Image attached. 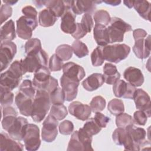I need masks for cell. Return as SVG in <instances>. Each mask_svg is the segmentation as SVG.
Here are the masks:
<instances>
[{
  "instance_id": "obj_1",
  "label": "cell",
  "mask_w": 151,
  "mask_h": 151,
  "mask_svg": "<svg viewBox=\"0 0 151 151\" xmlns=\"http://www.w3.org/2000/svg\"><path fill=\"white\" fill-rule=\"evenodd\" d=\"M49 93L42 90H37L33 100L31 116L35 122H41L47 115L50 107Z\"/></svg>"
},
{
  "instance_id": "obj_2",
  "label": "cell",
  "mask_w": 151,
  "mask_h": 151,
  "mask_svg": "<svg viewBox=\"0 0 151 151\" xmlns=\"http://www.w3.org/2000/svg\"><path fill=\"white\" fill-rule=\"evenodd\" d=\"M32 83L37 90H45L49 94L58 87V81L51 76L47 66H41L34 72Z\"/></svg>"
},
{
  "instance_id": "obj_3",
  "label": "cell",
  "mask_w": 151,
  "mask_h": 151,
  "mask_svg": "<svg viewBox=\"0 0 151 151\" xmlns=\"http://www.w3.org/2000/svg\"><path fill=\"white\" fill-rule=\"evenodd\" d=\"M104 60L110 63H118L127 57L130 47L125 44H116L101 47Z\"/></svg>"
},
{
  "instance_id": "obj_4",
  "label": "cell",
  "mask_w": 151,
  "mask_h": 151,
  "mask_svg": "<svg viewBox=\"0 0 151 151\" xmlns=\"http://www.w3.org/2000/svg\"><path fill=\"white\" fill-rule=\"evenodd\" d=\"M110 24V25L107 28L110 38V43L123 42L124 33L132 30L130 24L118 17L111 18Z\"/></svg>"
},
{
  "instance_id": "obj_5",
  "label": "cell",
  "mask_w": 151,
  "mask_h": 151,
  "mask_svg": "<svg viewBox=\"0 0 151 151\" xmlns=\"http://www.w3.org/2000/svg\"><path fill=\"white\" fill-rule=\"evenodd\" d=\"M48 56L47 52L41 50L35 54H27L25 58L21 59V63L25 72L34 73L41 66H47Z\"/></svg>"
},
{
  "instance_id": "obj_6",
  "label": "cell",
  "mask_w": 151,
  "mask_h": 151,
  "mask_svg": "<svg viewBox=\"0 0 151 151\" xmlns=\"http://www.w3.org/2000/svg\"><path fill=\"white\" fill-rule=\"evenodd\" d=\"M38 26V18L21 16L17 20V33L23 40H29L32 31Z\"/></svg>"
},
{
  "instance_id": "obj_7",
  "label": "cell",
  "mask_w": 151,
  "mask_h": 151,
  "mask_svg": "<svg viewBox=\"0 0 151 151\" xmlns=\"http://www.w3.org/2000/svg\"><path fill=\"white\" fill-rule=\"evenodd\" d=\"M23 140L27 150H38L41 145L39 127L35 124H28Z\"/></svg>"
},
{
  "instance_id": "obj_8",
  "label": "cell",
  "mask_w": 151,
  "mask_h": 151,
  "mask_svg": "<svg viewBox=\"0 0 151 151\" xmlns=\"http://www.w3.org/2000/svg\"><path fill=\"white\" fill-rule=\"evenodd\" d=\"M17 53L16 44L10 41H4L0 45L1 71L6 69Z\"/></svg>"
},
{
  "instance_id": "obj_9",
  "label": "cell",
  "mask_w": 151,
  "mask_h": 151,
  "mask_svg": "<svg viewBox=\"0 0 151 151\" xmlns=\"http://www.w3.org/2000/svg\"><path fill=\"white\" fill-rule=\"evenodd\" d=\"M58 120L50 113L42 123L41 132L42 140L50 143L55 139L58 134Z\"/></svg>"
},
{
  "instance_id": "obj_10",
  "label": "cell",
  "mask_w": 151,
  "mask_h": 151,
  "mask_svg": "<svg viewBox=\"0 0 151 151\" xmlns=\"http://www.w3.org/2000/svg\"><path fill=\"white\" fill-rule=\"evenodd\" d=\"M125 130L131 137L137 150H142L143 147L146 146L147 145H150V142L146 140V132L144 129L131 124L127 126Z\"/></svg>"
},
{
  "instance_id": "obj_11",
  "label": "cell",
  "mask_w": 151,
  "mask_h": 151,
  "mask_svg": "<svg viewBox=\"0 0 151 151\" xmlns=\"http://www.w3.org/2000/svg\"><path fill=\"white\" fill-rule=\"evenodd\" d=\"M136 91V87L123 80H117L113 87V93L118 98L133 99Z\"/></svg>"
},
{
  "instance_id": "obj_12",
  "label": "cell",
  "mask_w": 151,
  "mask_h": 151,
  "mask_svg": "<svg viewBox=\"0 0 151 151\" xmlns=\"http://www.w3.org/2000/svg\"><path fill=\"white\" fill-rule=\"evenodd\" d=\"M28 122L27 119L19 116L17 117L12 126L7 131L8 134L14 139L18 141L23 140L25 134Z\"/></svg>"
},
{
  "instance_id": "obj_13",
  "label": "cell",
  "mask_w": 151,
  "mask_h": 151,
  "mask_svg": "<svg viewBox=\"0 0 151 151\" xmlns=\"http://www.w3.org/2000/svg\"><path fill=\"white\" fill-rule=\"evenodd\" d=\"M60 84L64 92L66 101H71L76 99L78 93L79 81L70 79L63 74L60 78Z\"/></svg>"
},
{
  "instance_id": "obj_14",
  "label": "cell",
  "mask_w": 151,
  "mask_h": 151,
  "mask_svg": "<svg viewBox=\"0 0 151 151\" xmlns=\"http://www.w3.org/2000/svg\"><path fill=\"white\" fill-rule=\"evenodd\" d=\"M136 107L140 110L143 111L148 117L151 116L150 113V98L147 93L141 88L136 89L133 99Z\"/></svg>"
},
{
  "instance_id": "obj_15",
  "label": "cell",
  "mask_w": 151,
  "mask_h": 151,
  "mask_svg": "<svg viewBox=\"0 0 151 151\" xmlns=\"http://www.w3.org/2000/svg\"><path fill=\"white\" fill-rule=\"evenodd\" d=\"M68 111L77 119L84 121L89 119L92 111L90 106L76 101L70 104Z\"/></svg>"
},
{
  "instance_id": "obj_16",
  "label": "cell",
  "mask_w": 151,
  "mask_h": 151,
  "mask_svg": "<svg viewBox=\"0 0 151 151\" xmlns=\"http://www.w3.org/2000/svg\"><path fill=\"white\" fill-rule=\"evenodd\" d=\"M63 74L68 78L79 81L86 76L84 69L81 65L73 62H68L63 65Z\"/></svg>"
},
{
  "instance_id": "obj_17",
  "label": "cell",
  "mask_w": 151,
  "mask_h": 151,
  "mask_svg": "<svg viewBox=\"0 0 151 151\" xmlns=\"http://www.w3.org/2000/svg\"><path fill=\"white\" fill-rule=\"evenodd\" d=\"M41 3L42 6L44 5L47 8L50 9L58 18L61 17L67 8L71 7L72 1L47 0L41 1Z\"/></svg>"
},
{
  "instance_id": "obj_18",
  "label": "cell",
  "mask_w": 151,
  "mask_h": 151,
  "mask_svg": "<svg viewBox=\"0 0 151 151\" xmlns=\"http://www.w3.org/2000/svg\"><path fill=\"white\" fill-rule=\"evenodd\" d=\"M76 14L72 11L71 8H67L61 19V29L66 34H72L76 29Z\"/></svg>"
},
{
  "instance_id": "obj_19",
  "label": "cell",
  "mask_w": 151,
  "mask_h": 151,
  "mask_svg": "<svg viewBox=\"0 0 151 151\" xmlns=\"http://www.w3.org/2000/svg\"><path fill=\"white\" fill-rule=\"evenodd\" d=\"M133 51L139 59L147 58L150 53V35H149L145 38L136 40Z\"/></svg>"
},
{
  "instance_id": "obj_20",
  "label": "cell",
  "mask_w": 151,
  "mask_h": 151,
  "mask_svg": "<svg viewBox=\"0 0 151 151\" xmlns=\"http://www.w3.org/2000/svg\"><path fill=\"white\" fill-rule=\"evenodd\" d=\"M15 102L21 114L27 117L31 116L33 103L32 99L19 91L15 96Z\"/></svg>"
},
{
  "instance_id": "obj_21",
  "label": "cell",
  "mask_w": 151,
  "mask_h": 151,
  "mask_svg": "<svg viewBox=\"0 0 151 151\" xmlns=\"http://www.w3.org/2000/svg\"><path fill=\"white\" fill-rule=\"evenodd\" d=\"M123 76L129 83L134 87L141 86L144 82V76L142 71L134 67L127 68L123 73Z\"/></svg>"
},
{
  "instance_id": "obj_22",
  "label": "cell",
  "mask_w": 151,
  "mask_h": 151,
  "mask_svg": "<svg viewBox=\"0 0 151 151\" xmlns=\"http://www.w3.org/2000/svg\"><path fill=\"white\" fill-rule=\"evenodd\" d=\"M96 5L94 1H72L71 9L76 15L90 14L96 8Z\"/></svg>"
},
{
  "instance_id": "obj_23",
  "label": "cell",
  "mask_w": 151,
  "mask_h": 151,
  "mask_svg": "<svg viewBox=\"0 0 151 151\" xmlns=\"http://www.w3.org/2000/svg\"><path fill=\"white\" fill-rule=\"evenodd\" d=\"M104 83L103 75L101 73H93L87 77L82 82L83 88L88 91L96 90Z\"/></svg>"
},
{
  "instance_id": "obj_24",
  "label": "cell",
  "mask_w": 151,
  "mask_h": 151,
  "mask_svg": "<svg viewBox=\"0 0 151 151\" xmlns=\"http://www.w3.org/2000/svg\"><path fill=\"white\" fill-rule=\"evenodd\" d=\"M0 150H22L23 145L20 142H16L9 134L1 132L0 136Z\"/></svg>"
},
{
  "instance_id": "obj_25",
  "label": "cell",
  "mask_w": 151,
  "mask_h": 151,
  "mask_svg": "<svg viewBox=\"0 0 151 151\" xmlns=\"http://www.w3.org/2000/svg\"><path fill=\"white\" fill-rule=\"evenodd\" d=\"M103 71L104 82L107 84H114L120 78V74L117 71L116 66L111 63H106L103 68Z\"/></svg>"
},
{
  "instance_id": "obj_26",
  "label": "cell",
  "mask_w": 151,
  "mask_h": 151,
  "mask_svg": "<svg viewBox=\"0 0 151 151\" xmlns=\"http://www.w3.org/2000/svg\"><path fill=\"white\" fill-rule=\"evenodd\" d=\"M94 38L99 46H106L110 43V38L106 26L96 24L93 29Z\"/></svg>"
},
{
  "instance_id": "obj_27",
  "label": "cell",
  "mask_w": 151,
  "mask_h": 151,
  "mask_svg": "<svg viewBox=\"0 0 151 151\" xmlns=\"http://www.w3.org/2000/svg\"><path fill=\"white\" fill-rule=\"evenodd\" d=\"M2 126L5 130L8 131L12 126L17 117V111L14 107L9 106L4 107V109H2Z\"/></svg>"
},
{
  "instance_id": "obj_28",
  "label": "cell",
  "mask_w": 151,
  "mask_h": 151,
  "mask_svg": "<svg viewBox=\"0 0 151 151\" xmlns=\"http://www.w3.org/2000/svg\"><path fill=\"white\" fill-rule=\"evenodd\" d=\"M16 37V32L14 22L12 19H9L4 24L1 28L0 38L1 42L6 41H12Z\"/></svg>"
},
{
  "instance_id": "obj_29",
  "label": "cell",
  "mask_w": 151,
  "mask_h": 151,
  "mask_svg": "<svg viewBox=\"0 0 151 151\" xmlns=\"http://www.w3.org/2000/svg\"><path fill=\"white\" fill-rule=\"evenodd\" d=\"M21 80L7 70L1 74V86L12 91L19 85Z\"/></svg>"
},
{
  "instance_id": "obj_30",
  "label": "cell",
  "mask_w": 151,
  "mask_h": 151,
  "mask_svg": "<svg viewBox=\"0 0 151 151\" xmlns=\"http://www.w3.org/2000/svg\"><path fill=\"white\" fill-rule=\"evenodd\" d=\"M57 20V17L48 8L41 11L38 15L39 24L43 27H49L54 25Z\"/></svg>"
},
{
  "instance_id": "obj_31",
  "label": "cell",
  "mask_w": 151,
  "mask_h": 151,
  "mask_svg": "<svg viewBox=\"0 0 151 151\" xmlns=\"http://www.w3.org/2000/svg\"><path fill=\"white\" fill-rule=\"evenodd\" d=\"M133 7L139 15L145 20L150 21L151 5L147 1H134Z\"/></svg>"
},
{
  "instance_id": "obj_32",
  "label": "cell",
  "mask_w": 151,
  "mask_h": 151,
  "mask_svg": "<svg viewBox=\"0 0 151 151\" xmlns=\"http://www.w3.org/2000/svg\"><path fill=\"white\" fill-rule=\"evenodd\" d=\"M108 110L114 116H117L124 111V106L123 101L118 99L111 100L107 106Z\"/></svg>"
},
{
  "instance_id": "obj_33",
  "label": "cell",
  "mask_w": 151,
  "mask_h": 151,
  "mask_svg": "<svg viewBox=\"0 0 151 151\" xmlns=\"http://www.w3.org/2000/svg\"><path fill=\"white\" fill-rule=\"evenodd\" d=\"M24 48L27 55L37 53L42 50L41 41L36 38H30L25 42Z\"/></svg>"
},
{
  "instance_id": "obj_34",
  "label": "cell",
  "mask_w": 151,
  "mask_h": 151,
  "mask_svg": "<svg viewBox=\"0 0 151 151\" xmlns=\"http://www.w3.org/2000/svg\"><path fill=\"white\" fill-rule=\"evenodd\" d=\"M73 49L68 44H61L55 50V54L62 60L68 61L73 55Z\"/></svg>"
},
{
  "instance_id": "obj_35",
  "label": "cell",
  "mask_w": 151,
  "mask_h": 151,
  "mask_svg": "<svg viewBox=\"0 0 151 151\" xmlns=\"http://www.w3.org/2000/svg\"><path fill=\"white\" fill-rule=\"evenodd\" d=\"M32 82L29 79L24 80L19 87V91L25 96L34 99L35 91Z\"/></svg>"
},
{
  "instance_id": "obj_36",
  "label": "cell",
  "mask_w": 151,
  "mask_h": 151,
  "mask_svg": "<svg viewBox=\"0 0 151 151\" xmlns=\"http://www.w3.org/2000/svg\"><path fill=\"white\" fill-rule=\"evenodd\" d=\"M50 114L57 120H61L67 116L68 112L66 107L63 104H58L52 105Z\"/></svg>"
},
{
  "instance_id": "obj_37",
  "label": "cell",
  "mask_w": 151,
  "mask_h": 151,
  "mask_svg": "<svg viewBox=\"0 0 151 151\" xmlns=\"http://www.w3.org/2000/svg\"><path fill=\"white\" fill-rule=\"evenodd\" d=\"M73 51L78 58H83L88 54V49L87 45L80 40H75L71 45Z\"/></svg>"
},
{
  "instance_id": "obj_38",
  "label": "cell",
  "mask_w": 151,
  "mask_h": 151,
  "mask_svg": "<svg viewBox=\"0 0 151 151\" xmlns=\"http://www.w3.org/2000/svg\"><path fill=\"white\" fill-rule=\"evenodd\" d=\"M93 18L96 24H100L104 26L108 25L111 20L109 13L104 9L97 11L94 13Z\"/></svg>"
},
{
  "instance_id": "obj_39",
  "label": "cell",
  "mask_w": 151,
  "mask_h": 151,
  "mask_svg": "<svg viewBox=\"0 0 151 151\" xmlns=\"http://www.w3.org/2000/svg\"><path fill=\"white\" fill-rule=\"evenodd\" d=\"M67 151H74V150H81L84 151V146L80 140L78 136V130L72 133L71 138L70 139L68 147L67 149Z\"/></svg>"
},
{
  "instance_id": "obj_40",
  "label": "cell",
  "mask_w": 151,
  "mask_h": 151,
  "mask_svg": "<svg viewBox=\"0 0 151 151\" xmlns=\"http://www.w3.org/2000/svg\"><path fill=\"white\" fill-rule=\"evenodd\" d=\"M78 136L85 150H93L91 146L93 140L92 136L87 133L83 128H80L78 130Z\"/></svg>"
},
{
  "instance_id": "obj_41",
  "label": "cell",
  "mask_w": 151,
  "mask_h": 151,
  "mask_svg": "<svg viewBox=\"0 0 151 151\" xmlns=\"http://www.w3.org/2000/svg\"><path fill=\"white\" fill-rule=\"evenodd\" d=\"M50 100L52 104H63L65 100V94L62 88L58 87L50 94Z\"/></svg>"
},
{
  "instance_id": "obj_42",
  "label": "cell",
  "mask_w": 151,
  "mask_h": 151,
  "mask_svg": "<svg viewBox=\"0 0 151 151\" xmlns=\"http://www.w3.org/2000/svg\"><path fill=\"white\" fill-rule=\"evenodd\" d=\"M14 101V94L11 90L1 86V107L9 106Z\"/></svg>"
},
{
  "instance_id": "obj_43",
  "label": "cell",
  "mask_w": 151,
  "mask_h": 151,
  "mask_svg": "<svg viewBox=\"0 0 151 151\" xmlns=\"http://www.w3.org/2000/svg\"><path fill=\"white\" fill-rule=\"evenodd\" d=\"M106 105V101L104 97L101 96L94 97L90 103V107L94 113L100 112L104 110Z\"/></svg>"
},
{
  "instance_id": "obj_44",
  "label": "cell",
  "mask_w": 151,
  "mask_h": 151,
  "mask_svg": "<svg viewBox=\"0 0 151 151\" xmlns=\"http://www.w3.org/2000/svg\"><path fill=\"white\" fill-rule=\"evenodd\" d=\"M133 124L134 121L132 117L127 113H122L116 116V124L118 127L125 129L129 125Z\"/></svg>"
},
{
  "instance_id": "obj_45",
  "label": "cell",
  "mask_w": 151,
  "mask_h": 151,
  "mask_svg": "<svg viewBox=\"0 0 151 151\" xmlns=\"http://www.w3.org/2000/svg\"><path fill=\"white\" fill-rule=\"evenodd\" d=\"M104 58L102 53L101 46L97 47L91 52V64L94 67H98L101 65L104 61Z\"/></svg>"
},
{
  "instance_id": "obj_46",
  "label": "cell",
  "mask_w": 151,
  "mask_h": 151,
  "mask_svg": "<svg viewBox=\"0 0 151 151\" xmlns=\"http://www.w3.org/2000/svg\"><path fill=\"white\" fill-rule=\"evenodd\" d=\"M82 128L92 136L99 133L101 130V128L96 123L93 117L86 122Z\"/></svg>"
},
{
  "instance_id": "obj_47",
  "label": "cell",
  "mask_w": 151,
  "mask_h": 151,
  "mask_svg": "<svg viewBox=\"0 0 151 151\" xmlns=\"http://www.w3.org/2000/svg\"><path fill=\"white\" fill-rule=\"evenodd\" d=\"M126 134L127 133L125 129L117 127L114 130L112 134L113 142L117 145H123L126 140Z\"/></svg>"
},
{
  "instance_id": "obj_48",
  "label": "cell",
  "mask_w": 151,
  "mask_h": 151,
  "mask_svg": "<svg viewBox=\"0 0 151 151\" xmlns=\"http://www.w3.org/2000/svg\"><path fill=\"white\" fill-rule=\"evenodd\" d=\"M63 61L55 54H53L49 60V70L51 71H60L63 67Z\"/></svg>"
},
{
  "instance_id": "obj_49",
  "label": "cell",
  "mask_w": 151,
  "mask_h": 151,
  "mask_svg": "<svg viewBox=\"0 0 151 151\" xmlns=\"http://www.w3.org/2000/svg\"><path fill=\"white\" fill-rule=\"evenodd\" d=\"M59 132L63 135H69L73 132L74 124L72 122L65 120L59 124Z\"/></svg>"
},
{
  "instance_id": "obj_50",
  "label": "cell",
  "mask_w": 151,
  "mask_h": 151,
  "mask_svg": "<svg viewBox=\"0 0 151 151\" xmlns=\"http://www.w3.org/2000/svg\"><path fill=\"white\" fill-rule=\"evenodd\" d=\"M12 14V8H11V6L7 4H2L0 8V24H2L9 17H11Z\"/></svg>"
},
{
  "instance_id": "obj_51",
  "label": "cell",
  "mask_w": 151,
  "mask_h": 151,
  "mask_svg": "<svg viewBox=\"0 0 151 151\" xmlns=\"http://www.w3.org/2000/svg\"><path fill=\"white\" fill-rule=\"evenodd\" d=\"M81 24L87 33L90 32L93 27V20L91 15L90 14H84L82 17Z\"/></svg>"
},
{
  "instance_id": "obj_52",
  "label": "cell",
  "mask_w": 151,
  "mask_h": 151,
  "mask_svg": "<svg viewBox=\"0 0 151 151\" xmlns=\"http://www.w3.org/2000/svg\"><path fill=\"white\" fill-rule=\"evenodd\" d=\"M147 116L142 110L136 111L133 114V121L134 123L140 126L145 125L147 120Z\"/></svg>"
},
{
  "instance_id": "obj_53",
  "label": "cell",
  "mask_w": 151,
  "mask_h": 151,
  "mask_svg": "<svg viewBox=\"0 0 151 151\" xmlns=\"http://www.w3.org/2000/svg\"><path fill=\"white\" fill-rule=\"evenodd\" d=\"M96 123L101 127L105 128L107 124L110 122V117L105 116L100 112H96L94 117H93Z\"/></svg>"
},
{
  "instance_id": "obj_54",
  "label": "cell",
  "mask_w": 151,
  "mask_h": 151,
  "mask_svg": "<svg viewBox=\"0 0 151 151\" xmlns=\"http://www.w3.org/2000/svg\"><path fill=\"white\" fill-rule=\"evenodd\" d=\"M87 32L81 24V23H76V29L73 34H71L72 37L75 39L78 40L84 37L86 34Z\"/></svg>"
},
{
  "instance_id": "obj_55",
  "label": "cell",
  "mask_w": 151,
  "mask_h": 151,
  "mask_svg": "<svg viewBox=\"0 0 151 151\" xmlns=\"http://www.w3.org/2000/svg\"><path fill=\"white\" fill-rule=\"evenodd\" d=\"M22 12L24 14V16L33 18H37V11L35 8L32 6L28 5L24 6L22 9Z\"/></svg>"
},
{
  "instance_id": "obj_56",
  "label": "cell",
  "mask_w": 151,
  "mask_h": 151,
  "mask_svg": "<svg viewBox=\"0 0 151 151\" xmlns=\"http://www.w3.org/2000/svg\"><path fill=\"white\" fill-rule=\"evenodd\" d=\"M147 35V32L145 30L141 28L136 29L133 30V36L135 41L139 39L145 38Z\"/></svg>"
},
{
  "instance_id": "obj_57",
  "label": "cell",
  "mask_w": 151,
  "mask_h": 151,
  "mask_svg": "<svg viewBox=\"0 0 151 151\" xmlns=\"http://www.w3.org/2000/svg\"><path fill=\"white\" fill-rule=\"evenodd\" d=\"M102 2L107 5H110L111 6H117L120 5V4L121 3V1H117V0H104Z\"/></svg>"
},
{
  "instance_id": "obj_58",
  "label": "cell",
  "mask_w": 151,
  "mask_h": 151,
  "mask_svg": "<svg viewBox=\"0 0 151 151\" xmlns=\"http://www.w3.org/2000/svg\"><path fill=\"white\" fill-rule=\"evenodd\" d=\"M123 3L129 8H132L133 6L134 1H124Z\"/></svg>"
},
{
  "instance_id": "obj_59",
  "label": "cell",
  "mask_w": 151,
  "mask_h": 151,
  "mask_svg": "<svg viewBox=\"0 0 151 151\" xmlns=\"http://www.w3.org/2000/svg\"><path fill=\"white\" fill-rule=\"evenodd\" d=\"M2 2L5 3V4H7L8 5H13L15 4L18 1H14V0H2Z\"/></svg>"
}]
</instances>
